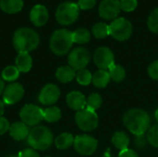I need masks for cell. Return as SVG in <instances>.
<instances>
[{
    "label": "cell",
    "instance_id": "f546056e",
    "mask_svg": "<svg viewBox=\"0 0 158 157\" xmlns=\"http://www.w3.org/2000/svg\"><path fill=\"white\" fill-rule=\"evenodd\" d=\"M102 103H103V100H102V97L100 96V94L92 93L86 100V107H87V109L96 111L102 105Z\"/></svg>",
    "mask_w": 158,
    "mask_h": 157
},
{
    "label": "cell",
    "instance_id": "7bdbcfd3",
    "mask_svg": "<svg viewBox=\"0 0 158 157\" xmlns=\"http://www.w3.org/2000/svg\"><path fill=\"white\" fill-rule=\"evenodd\" d=\"M7 157H18V156H16V155H8Z\"/></svg>",
    "mask_w": 158,
    "mask_h": 157
},
{
    "label": "cell",
    "instance_id": "8992f818",
    "mask_svg": "<svg viewBox=\"0 0 158 157\" xmlns=\"http://www.w3.org/2000/svg\"><path fill=\"white\" fill-rule=\"evenodd\" d=\"M109 35L118 41L128 40L132 33V25L125 18H117L109 25Z\"/></svg>",
    "mask_w": 158,
    "mask_h": 157
},
{
    "label": "cell",
    "instance_id": "52a82bcc",
    "mask_svg": "<svg viewBox=\"0 0 158 157\" xmlns=\"http://www.w3.org/2000/svg\"><path fill=\"white\" fill-rule=\"evenodd\" d=\"M19 117L21 122L28 127H35L44 119V110L35 105L28 104L21 108Z\"/></svg>",
    "mask_w": 158,
    "mask_h": 157
},
{
    "label": "cell",
    "instance_id": "9c48e42d",
    "mask_svg": "<svg viewBox=\"0 0 158 157\" xmlns=\"http://www.w3.org/2000/svg\"><path fill=\"white\" fill-rule=\"evenodd\" d=\"M91 60L90 52L84 47H77L73 49L69 56L68 62L69 67H71L74 70H81L86 68Z\"/></svg>",
    "mask_w": 158,
    "mask_h": 157
},
{
    "label": "cell",
    "instance_id": "ba28073f",
    "mask_svg": "<svg viewBox=\"0 0 158 157\" xmlns=\"http://www.w3.org/2000/svg\"><path fill=\"white\" fill-rule=\"evenodd\" d=\"M75 121L77 126L83 131H92L95 130L99 123L98 116L95 111L87 108L76 113Z\"/></svg>",
    "mask_w": 158,
    "mask_h": 157
},
{
    "label": "cell",
    "instance_id": "6da1fadb",
    "mask_svg": "<svg viewBox=\"0 0 158 157\" xmlns=\"http://www.w3.org/2000/svg\"><path fill=\"white\" fill-rule=\"evenodd\" d=\"M150 117L142 109L133 108L127 111L123 117V123L130 132L135 136L145 134L150 127Z\"/></svg>",
    "mask_w": 158,
    "mask_h": 157
},
{
    "label": "cell",
    "instance_id": "ffe728a7",
    "mask_svg": "<svg viewBox=\"0 0 158 157\" xmlns=\"http://www.w3.org/2000/svg\"><path fill=\"white\" fill-rule=\"evenodd\" d=\"M0 7L7 14H15L22 9L23 0H0Z\"/></svg>",
    "mask_w": 158,
    "mask_h": 157
},
{
    "label": "cell",
    "instance_id": "7c38bea8",
    "mask_svg": "<svg viewBox=\"0 0 158 157\" xmlns=\"http://www.w3.org/2000/svg\"><path fill=\"white\" fill-rule=\"evenodd\" d=\"M94 61L100 69H108L115 64V56L108 47H99L94 54Z\"/></svg>",
    "mask_w": 158,
    "mask_h": 157
},
{
    "label": "cell",
    "instance_id": "7a4b0ae2",
    "mask_svg": "<svg viewBox=\"0 0 158 157\" xmlns=\"http://www.w3.org/2000/svg\"><path fill=\"white\" fill-rule=\"evenodd\" d=\"M39 43L38 33L30 28H20L13 36V45L18 53H30L38 47Z\"/></svg>",
    "mask_w": 158,
    "mask_h": 157
},
{
    "label": "cell",
    "instance_id": "74e56055",
    "mask_svg": "<svg viewBox=\"0 0 158 157\" xmlns=\"http://www.w3.org/2000/svg\"><path fill=\"white\" fill-rule=\"evenodd\" d=\"M147 137L144 136V134L143 135H140V136H136V139H135V146L138 147V148H143L146 145V143H147Z\"/></svg>",
    "mask_w": 158,
    "mask_h": 157
},
{
    "label": "cell",
    "instance_id": "f35d334b",
    "mask_svg": "<svg viewBox=\"0 0 158 157\" xmlns=\"http://www.w3.org/2000/svg\"><path fill=\"white\" fill-rule=\"evenodd\" d=\"M118 157H139L138 155L136 154L135 151L131 150V149H125L123 151H120V153L118 154Z\"/></svg>",
    "mask_w": 158,
    "mask_h": 157
},
{
    "label": "cell",
    "instance_id": "d6a6232c",
    "mask_svg": "<svg viewBox=\"0 0 158 157\" xmlns=\"http://www.w3.org/2000/svg\"><path fill=\"white\" fill-rule=\"evenodd\" d=\"M119 3L121 10L125 12H131L138 6L137 0H119Z\"/></svg>",
    "mask_w": 158,
    "mask_h": 157
},
{
    "label": "cell",
    "instance_id": "ac0fdd59",
    "mask_svg": "<svg viewBox=\"0 0 158 157\" xmlns=\"http://www.w3.org/2000/svg\"><path fill=\"white\" fill-rule=\"evenodd\" d=\"M15 63L19 71L22 73L29 72L32 68V58L29 53H19Z\"/></svg>",
    "mask_w": 158,
    "mask_h": 157
},
{
    "label": "cell",
    "instance_id": "83f0119b",
    "mask_svg": "<svg viewBox=\"0 0 158 157\" xmlns=\"http://www.w3.org/2000/svg\"><path fill=\"white\" fill-rule=\"evenodd\" d=\"M92 31L95 38L104 39L109 35V27L107 24H106L104 22H99V23H96L93 27Z\"/></svg>",
    "mask_w": 158,
    "mask_h": 157
},
{
    "label": "cell",
    "instance_id": "4dcf8cb0",
    "mask_svg": "<svg viewBox=\"0 0 158 157\" xmlns=\"http://www.w3.org/2000/svg\"><path fill=\"white\" fill-rule=\"evenodd\" d=\"M147 25L151 31L158 33V7L156 8L149 16Z\"/></svg>",
    "mask_w": 158,
    "mask_h": 157
},
{
    "label": "cell",
    "instance_id": "5bb4252c",
    "mask_svg": "<svg viewBox=\"0 0 158 157\" xmlns=\"http://www.w3.org/2000/svg\"><path fill=\"white\" fill-rule=\"evenodd\" d=\"M60 97L59 88L53 83L46 84L40 92L38 100L44 105H51L57 102Z\"/></svg>",
    "mask_w": 158,
    "mask_h": 157
},
{
    "label": "cell",
    "instance_id": "277c9868",
    "mask_svg": "<svg viewBox=\"0 0 158 157\" xmlns=\"http://www.w3.org/2000/svg\"><path fill=\"white\" fill-rule=\"evenodd\" d=\"M72 44V32L66 29L56 30L50 39L51 51L56 56H64L68 54Z\"/></svg>",
    "mask_w": 158,
    "mask_h": 157
},
{
    "label": "cell",
    "instance_id": "30bf717a",
    "mask_svg": "<svg viewBox=\"0 0 158 157\" xmlns=\"http://www.w3.org/2000/svg\"><path fill=\"white\" fill-rule=\"evenodd\" d=\"M73 145L78 154L82 155H92L97 149L98 142L90 135L82 134L75 137Z\"/></svg>",
    "mask_w": 158,
    "mask_h": 157
},
{
    "label": "cell",
    "instance_id": "5b68a950",
    "mask_svg": "<svg viewBox=\"0 0 158 157\" xmlns=\"http://www.w3.org/2000/svg\"><path fill=\"white\" fill-rule=\"evenodd\" d=\"M80 8L78 4L72 2H65L58 6L56 12V21L61 25H70L74 23L79 17Z\"/></svg>",
    "mask_w": 158,
    "mask_h": 157
},
{
    "label": "cell",
    "instance_id": "e575fe53",
    "mask_svg": "<svg viewBox=\"0 0 158 157\" xmlns=\"http://www.w3.org/2000/svg\"><path fill=\"white\" fill-rule=\"evenodd\" d=\"M96 4V0H79L78 6L82 10H87L93 8Z\"/></svg>",
    "mask_w": 158,
    "mask_h": 157
},
{
    "label": "cell",
    "instance_id": "836d02e7",
    "mask_svg": "<svg viewBox=\"0 0 158 157\" xmlns=\"http://www.w3.org/2000/svg\"><path fill=\"white\" fill-rule=\"evenodd\" d=\"M148 75L151 79L158 81V60L154 61L148 68Z\"/></svg>",
    "mask_w": 158,
    "mask_h": 157
},
{
    "label": "cell",
    "instance_id": "4fadbf2b",
    "mask_svg": "<svg viewBox=\"0 0 158 157\" xmlns=\"http://www.w3.org/2000/svg\"><path fill=\"white\" fill-rule=\"evenodd\" d=\"M119 0H103L99 5V15L105 19H116L120 12Z\"/></svg>",
    "mask_w": 158,
    "mask_h": 157
},
{
    "label": "cell",
    "instance_id": "b9f144b4",
    "mask_svg": "<svg viewBox=\"0 0 158 157\" xmlns=\"http://www.w3.org/2000/svg\"><path fill=\"white\" fill-rule=\"evenodd\" d=\"M155 117H156V121H157L158 123V109L156 111V114H155Z\"/></svg>",
    "mask_w": 158,
    "mask_h": 157
},
{
    "label": "cell",
    "instance_id": "4316f807",
    "mask_svg": "<svg viewBox=\"0 0 158 157\" xmlns=\"http://www.w3.org/2000/svg\"><path fill=\"white\" fill-rule=\"evenodd\" d=\"M19 73L20 72L19 71L16 66H7L6 68L3 69L1 76L4 81L12 82V81H15L19 78Z\"/></svg>",
    "mask_w": 158,
    "mask_h": 157
},
{
    "label": "cell",
    "instance_id": "d590c367",
    "mask_svg": "<svg viewBox=\"0 0 158 157\" xmlns=\"http://www.w3.org/2000/svg\"><path fill=\"white\" fill-rule=\"evenodd\" d=\"M18 157H40L39 154L36 152V150L32 149V148H27L24 149L23 151H21Z\"/></svg>",
    "mask_w": 158,
    "mask_h": 157
},
{
    "label": "cell",
    "instance_id": "484cf974",
    "mask_svg": "<svg viewBox=\"0 0 158 157\" xmlns=\"http://www.w3.org/2000/svg\"><path fill=\"white\" fill-rule=\"evenodd\" d=\"M108 72H109L111 80H113L116 82L122 81L126 77V71L124 68L120 65H116V64L112 65L108 68Z\"/></svg>",
    "mask_w": 158,
    "mask_h": 157
},
{
    "label": "cell",
    "instance_id": "603a6c76",
    "mask_svg": "<svg viewBox=\"0 0 158 157\" xmlns=\"http://www.w3.org/2000/svg\"><path fill=\"white\" fill-rule=\"evenodd\" d=\"M112 143L117 149L123 151L125 149H128L130 144V138L126 132L117 131L112 137Z\"/></svg>",
    "mask_w": 158,
    "mask_h": 157
},
{
    "label": "cell",
    "instance_id": "cb8c5ba5",
    "mask_svg": "<svg viewBox=\"0 0 158 157\" xmlns=\"http://www.w3.org/2000/svg\"><path fill=\"white\" fill-rule=\"evenodd\" d=\"M61 118V110L56 106H50L44 110V119L46 122L54 123Z\"/></svg>",
    "mask_w": 158,
    "mask_h": 157
},
{
    "label": "cell",
    "instance_id": "d6986e66",
    "mask_svg": "<svg viewBox=\"0 0 158 157\" xmlns=\"http://www.w3.org/2000/svg\"><path fill=\"white\" fill-rule=\"evenodd\" d=\"M76 77V70H74L69 66H63L56 69V78L58 81L62 83H68Z\"/></svg>",
    "mask_w": 158,
    "mask_h": 157
},
{
    "label": "cell",
    "instance_id": "44dd1931",
    "mask_svg": "<svg viewBox=\"0 0 158 157\" xmlns=\"http://www.w3.org/2000/svg\"><path fill=\"white\" fill-rule=\"evenodd\" d=\"M111 78L108 70L99 69L93 75V84L97 88H105L109 83Z\"/></svg>",
    "mask_w": 158,
    "mask_h": 157
},
{
    "label": "cell",
    "instance_id": "e0dca14e",
    "mask_svg": "<svg viewBox=\"0 0 158 157\" xmlns=\"http://www.w3.org/2000/svg\"><path fill=\"white\" fill-rule=\"evenodd\" d=\"M9 135L15 141H23L28 138L30 130L29 127L23 122H15L10 125L9 128Z\"/></svg>",
    "mask_w": 158,
    "mask_h": 157
},
{
    "label": "cell",
    "instance_id": "60d3db41",
    "mask_svg": "<svg viewBox=\"0 0 158 157\" xmlns=\"http://www.w3.org/2000/svg\"><path fill=\"white\" fill-rule=\"evenodd\" d=\"M4 111H5V104H4V102H3V101H1V100H0V117H2V116H3Z\"/></svg>",
    "mask_w": 158,
    "mask_h": 157
},
{
    "label": "cell",
    "instance_id": "7402d4cb",
    "mask_svg": "<svg viewBox=\"0 0 158 157\" xmlns=\"http://www.w3.org/2000/svg\"><path fill=\"white\" fill-rule=\"evenodd\" d=\"M74 139L75 138L72 136V134L64 132V133L59 134L56 138L55 144L56 148L59 150H67L74 144Z\"/></svg>",
    "mask_w": 158,
    "mask_h": 157
},
{
    "label": "cell",
    "instance_id": "f1b7e54d",
    "mask_svg": "<svg viewBox=\"0 0 158 157\" xmlns=\"http://www.w3.org/2000/svg\"><path fill=\"white\" fill-rule=\"evenodd\" d=\"M76 80H77L79 84L83 85V86H87L92 82L93 75L88 69L83 68V69L78 70V72L76 73Z\"/></svg>",
    "mask_w": 158,
    "mask_h": 157
},
{
    "label": "cell",
    "instance_id": "ab89813d",
    "mask_svg": "<svg viewBox=\"0 0 158 157\" xmlns=\"http://www.w3.org/2000/svg\"><path fill=\"white\" fill-rule=\"evenodd\" d=\"M6 86H5V82L3 81L2 78H0V95L4 93V90H5Z\"/></svg>",
    "mask_w": 158,
    "mask_h": 157
},
{
    "label": "cell",
    "instance_id": "d4e9b609",
    "mask_svg": "<svg viewBox=\"0 0 158 157\" xmlns=\"http://www.w3.org/2000/svg\"><path fill=\"white\" fill-rule=\"evenodd\" d=\"M72 39H73V43H80V44L86 43L91 39V33L87 29L81 28L72 32Z\"/></svg>",
    "mask_w": 158,
    "mask_h": 157
},
{
    "label": "cell",
    "instance_id": "1f68e13d",
    "mask_svg": "<svg viewBox=\"0 0 158 157\" xmlns=\"http://www.w3.org/2000/svg\"><path fill=\"white\" fill-rule=\"evenodd\" d=\"M146 137L148 143L151 145H153L156 148H158V125L153 126L151 129L148 130Z\"/></svg>",
    "mask_w": 158,
    "mask_h": 157
},
{
    "label": "cell",
    "instance_id": "8d00e7d4",
    "mask_svg": "<svg viewBox=\"0 0 158 157\" xmlns=\"http://www.w3.org/2000/svg\"><path fill=\"white\" fill-rule=\"evenodd\" d=\"M10 124L6 118L0 117V135L5 134L7 130H9Z\"/></svg>",
    "mask_w": 158,
    "mask_h": 157
},
{
    "label": "cell",
    "instance_id": "2e32d148",
    "mask_svg": "<svg viewBox=\"0 0 158 157\" xmlns=\"http://www.w3.org/2000/svg\"><path fill=\"white\" fill-rule=\"evenodd\" d=\"M66 102H67V105H69V107H70L72 110H76V111H81V110L84 109V107L86 106L85 96L81 92H77V91L70 92L67 95Z\"/></svg>",
    "mask_w": 158,
    "mask_h": 157
},
{
    "label": "cell",
    "instance_id": "9a60e30c",
    "mask_svg": "<svg viewBox=\"0 0 158 157\" xmlns=\"http://www.w3.org/2000/svg\"><path fill=\"white\" fill-rule=\"evenodd\" d=\"M48 10L43 5L34 6L30 12V19L36 27L44 26L48 20Z\"/></svg>",
    "mask_w": 158,
    "mask_h": 157
},
{
    "label": "cell",
    "instance_id": "8fae6325",
    "mask_svg": "<svg viewBox=\"0 0 158 157\" xmlns=\"http://www.w3.org/2000/svg\"><path fill=\"white\" fill-rule=\"evenodd\" d=\"M24 95V88L19 82H12L6 85L3 93V102L6 105L19 103Z\"/></svg>",
    "mask_w": 158,
    "mask_h": 157
},
{
    "label": "cell",
    "instance_id": "3957f363",
    "mask_svg": "<svg viewBox=\"0 0 158 157\" xmlns=\"http://www.w3.org/2000/svg\"><path fill=\"white\" fill-rule=\"evenodd\" d=\"M29 145L36 151H45L54 143L52 131L44 126H36L30 130L27 138Z\"/></svg>",
    "mask_w": 158,
    "mask_h": 157
}]
</instances>
